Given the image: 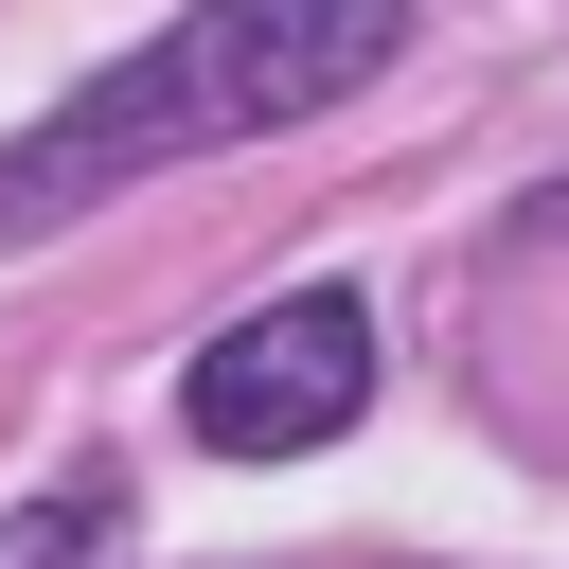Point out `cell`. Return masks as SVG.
I'll return each instance as SVG.
<instances>
[{"mask_svg":"<svg viewBox=\"0 0 569 569\" xmlns=\"http://www.w3.org/2000/svg\"><path fill=\"white\" fill-rule=\"evenodd\" d=\"M0 569H142V498H124L107 462H71L53 498L0 516Z\"/></svg>","mask_w":569,"mask_h":569,"instance_id":"3957f363","label":"cell"},{"mask_svg":"<svg viewBox=\"0 0 569 569\" xmlns=\"http://www.w3.org/2000/svg\"><path fill=\"white\" fill-rule=\"evenodd\" d=\"M373 409V302L356 284H284V302H249L196 373H178V427L213 445V462H302V445H338Z\"/></svg>","mask_w":569,"mask_h":569,"instance_id":"7a4b0ae2","label":"cell"},{"mask_svg":"<svg viewBox=\"0 0 569 569\" xmlns=\"http://www.w3.org/2000/svg\"><path fill=\"white\" fill-rule=\"evenodd\" d=\"M391 53H409V0H196V18H160L142 53H107L53 124L0 142V249H36L53 213H89V196L196 160V142L320 124V107H356Z\"/></svg>","mask_w":569,"mask_h":569,"instance_id":"6da1fadb","label":"cell"}]
</instances>
